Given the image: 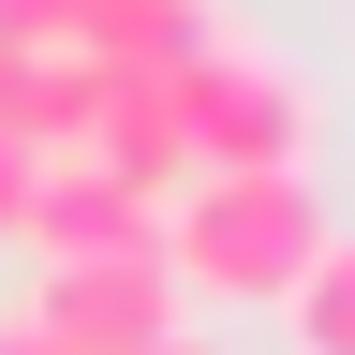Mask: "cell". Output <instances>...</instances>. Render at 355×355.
<instances>
[{"mask_svg": "<svg viewBox=\"0 0 355 355\" xmlns=\"http://www.w3.org/2000/svg\"><path fill=\"white\" fill-rule=\"evenodd\" d=\"M326 237L340 222H326L311 178H193V193H163V282L222 296V311H282Z\"/></svg>", "mask_w": 355, "mask_h": 355, "instance_id": "6da1fadb", "label": "cell"}, {"mask_svg": "<svg viewBox=\"0 0 355 355\" xmlns=\"http://www.w3.org/2000/svg\"><path fill=\"white\" fill-rule=\"evenodd\" d=\"M178 133H193V178H296L311 163V89L252 44H193L178 60Z\"/></svg>", "mask_w": 355, "mask_h": 355, "instance_id": "7a4b0ae2", "label": "cell"}, {"mask_svg": "<svg viewBox=\"0 0 355 355\" xmlns=\"http://www.w3.org/2000/svg\"><path fill=\"white\" fill-rule=\"evenodd\" d=\"M15 252H44V266L163 252V207H148V193H119L89 148H44V163H30V207H15Z\"/></svg>", "mask_w": 355, "mask_h": 355, "instance_id": "3957f363", "label": "cell"}, {"mask_svg": "<svg viewBox=\"0 0 355 355\" xmlns=\"http://www.w3.org/2000/svg\"><path fill=\"white\" fill-rule=\"evenodd\" d=\"M30 326H44V340H74V355H148V340L178 326V282H163V252H104V266H44Z\"/></svg>", "mask_w": 355, "mask_h": 355, "instance_id": "277c9868", "label": "cell"}, {"mask_svg": "<svg viewBox=\"0 0 355 355\" xmlns=\"http://www.w3.org/2000/svg\"><path fill=\"white\" fill-rule=\"evenodd\" d=\"M0 133L15 148H89V60L74 44H0Z\"/></svg>", "mask_w": 355, "mask_h": 355, "instance_id": "5b68a950", "label": "cell"}, {"mask_svg": "<svg viewBox=\"0 0 355 355\" xmlns=\"http://www.w3.org/2000/svg\"><path fill=\"white\" fill-rule=\"evenodd\" d=\"M193 0H74V60H193Z\"/></svg>", "mask_w": 355, "mask_h": 355, "instance_id": "8992f818", "label": "cell"}, {"mask_svg": "<svg viewBox=\"0 0 355 355\" xmlns=\"http://www.w3.org/2000/svg\"><path fill=\"white\" fill-rule=\"evenodd\" d=\"M282 311H296V355H355V237H326V252H311Z\"/></svg>", "mask_w": 355, "mask_h": 355, "instance_id": "52a82bcc", "label": "cell"}, {"mask_svg": "<svg viewBox=\"0 0 355 355\" xmlns=\"http://www.w3.org/2000/svg\"><path fill=\"white\" fill-rule=\"evenodd\" d=\"M0 44H74V0H0Z\"/></svg>", "mask_w": 355, "mask_h": 355, "instance_id": "ba28073f", "label": "cell"}, {"mask_svg": "<svg viewBox=\"0 0 355 355\" xmlns=\"http://www.w3.org/2000/svg\"><path fill=\"white\" fill-rule=\"evenodd\" d=\"M30 163H44V148H15V133H0V237H15V207H30Z\"/></svg>", "mask_w": 355, "mask_h": 355, "instance_id": "9c48e42d", "label": "cell"}, {"mask_svg": "<svg viewBox=\"0 0 355 355\" xmlns=\"http://www.w3.org/2000/svg\"><path fill=\"white\" fill-rule=\"evenodd\" d=\"M0 355H74V340H44V326H30V311H15V326H0Z\"/></svg>", "mask_w": 355, "mask_h": 355, "instance_id": "30bf717a", "label": "cell"}, {"mask_svg": "<svg viewBox=\"0 0 355 355\" xmlns=\"http://www.w3.org/2000/svg\"><path fill=\"white\" fill-rule=\"evenodd\" d=\"M148 355H207V340H193V326H163V340H148Z\"/></svg>", "mask_w": 355, "mask_h": 355, "instance_id": "8fae6325", "label": "cell"}]
</instances>
